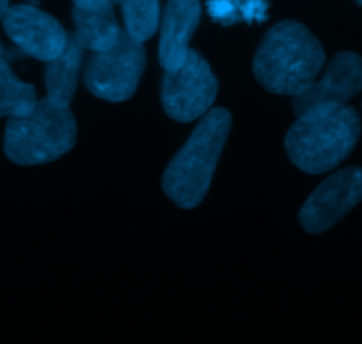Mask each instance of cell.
<instances>
[{
	"label": "cell",
	"instance_id": "cell-1",
	"mask_svg": "<svg viewBox=\"0 0 362 344\" xmlns=\"http://www.w3.org/2000/svg\"><path fill=\"white\" fill-rule=\"evenodd\" d=\"M325 66L320 41L297 21L274 25L253 60L255 78L272 94L297 95L310 87Z\"/></svg>",
	"mask_w": 362,
	"mask_h": 344
},
{
	"label": "cell",
	"instance_id": "cell-2",
	"mask_svg": "<svg viewBox=\"0 0 362 344\" xmlns=\"http://www.w3.org/2000/svg\"><path fill=\"white\" fill-rule=\"evenodd\" d=\"M230 127L232 115L228 109H209L170 161L163 175V189L177 207L189 210L204 201L228 140Z\"/></svg>",
	"mask_w": 362,
	"mask_h": 344
},
{
	"label": "cell",
	"instance_id": "cell-3",
	"mask_svg": "<svg viewBox=\"0 0 362 344\" xmlns=\"http://www.w3.org/2000/svg\"><path fill=\"white\" fill-rule=\"evenodd\" d=\"M361 136V119L350 106H334L297 117L285 138L293 165L310 175H322L341 165Z\"/></svg>",
	"mask_w": 362,
	"mask_h": 344
},
{
	"label": "cell",
	"instance_id": "cell-4",
	"mask_svg": "<svg viewBox=\"0 0 362 344\" xmlns=\"http://www.w3.org/2000/svg\"><path fill=\"white\" fill-rule=\"evenodd\" d=\"M76 143V120L69 108L39 99L30 113L11 117L6 126L4 152L20 166H35L62 158Z\"/></svg>",
	"mask_w": 362,
	"mask_h": 344
},
{
	"label": "cell",
	"instance_id": "cell-5",
	"mask_svg": "<svg viewBox=\"0 0 362 344\" xmlns=\"http://www.w3.org/2000/svg\"><path fill=\"white\" fill-rule=\"evenodd\" d=\"M145 64L147 52L144 42L134 41L122 28L110 48L92 53L85 66V85L95 97L105 101H127L136 92Z\"/></svg>",
	"mask_w": 362,
	"mask_h": 344
},
{
	"label": "cell",
	"instance_id": "cell-6",
	"mask_svg": "<svg viewBox=\"0 0 362 344\" xmlns=\"http://www.w3.org/2000/svg\"><path fill=\"white\" fill-rule=\"evenodd\" d=\"M218 78L207 60L194 49L175 69L165 71L161 101L165 113L175 122H193L209 112L218 95Z\"/></svg>",
	"mask_w": 362,
	"mask_h": 344
},
{
	"label": "cell",
	"instance_id": "cell-7",
	"mask_svg": "<svg viewBox=\"0 0 362 344\" xmlns=\"http://www.w3.org/2000/svg\"><path fill=\"white\" fill-rule=\"evenodd\" d=\"M362 201V168L349 166L325 179L311 193L299 212V221L308 233L318 235L338 225Z\"/></svg>",
	"mask_w": 362,
	"mask_h": 344
},
{
	"label": "cell",
	"instance_id": "cell-8",
	"mask_svg": "<svg viewBox=\"0 0 362 344\" xmlns=\"http://www.w3.org/2000/svg\"><path fill=\"white\" fill-rule=\"evenodd\" d=\"M2 25L7 37L21 52L42 62H49L59 57L69 37L52 14L27 4L7 7Z\"/></svg>",
	"mask_w": 362,
	"mask_h": 344
},
{
	"label": "cell",
	"instance_id": "cell-9",
	"mask_svg": "<svg viewBox=\"0 0 362 344\" xmlns=\"http://www.w3.org/2000/svg\"><path fill=\"white\" fill-rule=\"evenodd\" d=\"M362 90V57L354 52H339L332 57L320 80H315L300 94L293 95L296 117L322 108L343 106Z\"/></svg>",
	"mask_w": 362,
	"mask_h": 344
},
{
	"label": "cell",
	"instance_id": "cell-10",
	"mask_svg": "<svg viewBox=\"0 0 362 344\" xmlns=\"http://www.w3.org/2000/svg\"><path fill=\"white\" fill-rule=\"evenodd\" d=\"M200 16V0H168L163 13L159 39V62L165 71L175 69L184 62Z\"/></svg>",
	"mask_w": 362,
	"mask_h": 344
},
{
	"label": "cell",
	"instance_id": "cell-11",
	"mask_svg": "<svg viewBox=\"0 0 362 344\" xmlns=\"http://www.w3.org/2000/svg\"><path fill=\"white\" fill-rule=\"evenodd\" d=\"M74 41L83 49L103 52L119 39L122 27L117 21L112 6L95 2L74 4Z\"/></svg>",
	"mask_w": 362,
	"mask_h": 344
},
{
	"label": "cell",
	"instance_id": "cell-12",
	"mask_svg": "<svg viewBox=\"0 0 362 344\" xmlns=\"http://www.w3.org/2000/svg\"><path fill=\"white\" fill-rule=\"evenodd\" d=\"M81 62H83V48L69 35L62 53L46 64V99L52 105L59 106V108H69L71 101L76 94Z\"/></svg>",
	"mask_w": 362,
	"mask_h": 344
},
{
	"label": "cell",
	"instance_id": "cell-13",
	"mask_svg": "<svg viewBox=\"0 0 362 344\" xmlns=\"http://www.w3.org/2000/svg\"><path fill=\"white\" fill-rule=\"evenodd\" d=\"M37 94L30 83L18 80L9 64L0 59V117H23L37 105Z\"/></svg>",
	"mask_w": 362,
	"mask_h": 344
},
{
	"label": "cell",
	"instance_id": "cell-14",
	"mask_svg": "<svg viewBox=\"0 0 362 344\" xmlns=\"http://www.w3.org/2000/svg\"><path fill=\"white\" fill-rule=\"evenodd\" d=\"M119 4L127 35L138 42L148 41L159 27V0H120Z\"/></svg>",
	"mask_w": 362,
	"mask_h": 344
},
{
	"label": "cell",
	"instance_id": "cell-15",
	"mask_svg": "<svg viewBox=\"0 0 362 344\" xmlns=\"http://www.w3.org/2000/svg\"><path fill=\"white\" fill-rule=\"evenodd\" d=\"M207 11L212 20L218 21L219 25H225V27L243 21L237 0H209Z\"/></svg>",
	"mask_w": 362,
	"mask_h": 344
},
{
	"label": "cell",
	"instance_id": "cell-16",
	"mask_svg": "<svg viewBox=\"0 0 362 344\" xmlns=\"http://www.w3.org/2000/svg\"><path fill=\"white\" fill-rule=\"evenodd\" d=\"M74 4H81V2H95V4H106V6H115V4H119L120 0H73Z\"/></svg>",
	"mask_w": 362,
	"mask_h": 344
},
{
	"label": "cell",
	"instance_id": "cell-17",
	"mask_svg": "<svg viewBox=\"0 0 362 344\" xmlns=\"http://www.w3.org/2000/svg\"><path fill=\"white\" fill-rule=\"evenodd\" d=\"M7 7H9V0H0V20H2L4 14H6Z\"/></svg>",
	"mask_w": 362,
	"mask_h": 344
},
{
	"label": "cell",
	"instance_id": "cell-18",
	"mask_svg": "<svg viewBox=\"0 0 362 344\" xmlns=\"http://www.w3.org/2000/svg\"><path fill=\"white\" fill-rule=\"evenodd\" d=\"M4 53H6V49H4L2 41H0V59H2V57H4Z\"/></svg>",
	"mask_w": 362,
	"mask_h": 344
},
{
	"label": "cell",
	"instance_id": "cell-19",
	"mask_svg": "<svg viewBox=\"0 0 362 344\" xmlns=\"http://www.w3.org/2000/svg\"><path fill=\"white\" fill-rule=\"evenodd\" d=\"M356 2H357V4H359V6H362V0H356Z\"/></svg>",
	"mask_w": 362,
	"mask_h": 344
}]
</instances>
